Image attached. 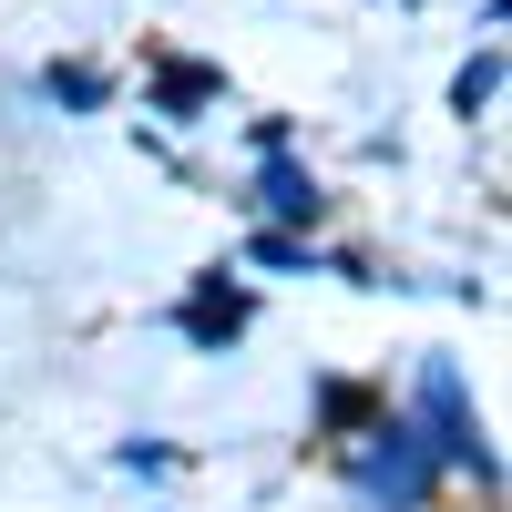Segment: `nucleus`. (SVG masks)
<instances>
[{"label":"nucleus","mask_w":512,"mask_h":512,"mask_svg":"<svg viewBox=\"0 0 512 512\" xmlns=\"http://www.w3.org/2000/svg\"><path fill=\"white\" fill-rule=\"evenodd\" d=\"M359 482H369L379 502H420V492H431V461L410 451V431H369V451H359Z\"/></svg>","instance_id":"obj_2"},{"label":"nucleus","mask_w":512,"mask_h":512,"mask_svg":"<svg viewBox=\"0 0 512 512\" xmlns=\"http://www.w3.org/2000/svg\"><path fill=\"white\" fill-rule=\"evenodd\" d=\"M492 93H502V62H492V52H482V62H461V82H451V103H461V113H482Z\"/></svg>","instance_id":"obj_4"},{"label":"nucleus","mask_w":512,"mask_h":512,"mask_svg":"<svg viewBox=\"0 0 512 512\" xmlns=\"http://www.w3.org/2000/svg\"><path fill=\"white\" fill-rule=\"evenodd\" d=\"M420 410H431V461H441V472H472V482H492L482 420L461 410V379H451V369H431V379H420Z\"/></svg>","instance_id":"obj_1"},{"label":"nucleus","mask_w":512,"mask_h":512,"mask_svg":"<svg viewBox=\"0 0 512 512\" xmlns=\"http://www.w3.org/2000/svg\"><path fill=\"white\" fill-rule=\"evenodd\" d=\"M205 93H216V72H195V62H185V72H164V103H205Z\"/></svg>","instance_id":"obj_5"},{"label":"nucleus","mask_w":512,"mask_h":512,"mask_svg":"<svg viewBox=\"0 0 512 512\" xmlns=\"http://www.w3.org/2000/svg\"><path fill=\"white\" fill-rule=\"evenodd\" d=\"M256 195H267V216H318V185L297 175V164H267V175H256Z\"/></svg>","instance_id":"obj_3"}]
</instances>
